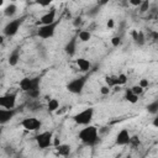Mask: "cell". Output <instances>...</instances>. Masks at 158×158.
Returning <instances> with one entry per match:
<instances>
[{
    "label": "cell",
    "mask_w": 158,
    "mask_h": 158,
    "mask_svg": "<svg viewBox=\"0 0 158 158\" xmlns=\"http://www.w3.org/2000/svg\"><path fill=\"white\" fill-rule=\"evenodd\" d=\"M20 125L27 131H37L42 127V122L37 117H26L21 121Z\"/></svg>",
    "instance_id": "obj_9"
},
{
    "label": "cell",
    "mask_w": 158,
    "mask_h": 158,
    "mask_svg": "<svg viewBox=\"0 0 158 158\" xmlns=\"http://www.w3.org/2000/svg\"><path fill=\"white\" fill-rule=\"evenodd\" d=\"M130 144H131V146H133V147H136L137 144H139V139H138V137H137V136H133V137H131Z\"/></svg>",
    "instance_id": "obj_31"
},
{
    "label": "cell",
    "mask_w": 158,
    "mask_h": 158,
    "mask_svg": "<svg viewBox=\"0 0 158 158\" xmlns=\"http://www.w3.org/2000/svg\"><path fill=\"white\" fill-rule=\"evenodd\" d=\"M116 158H118V157H116Z\"/></svg>",
    "instance_id": "obj_39"
},
{
    "label": "cell",
    "mask_w": 158,
    "mask_h": 158,
    "mask_svg": "<svg viewBox=\"0 0 158 158\" xmlns=\"http://www.w3.org/2000/svg\"><path fill=\"white\" fill-rule=\"evenodd\" d=\"M59 22H60V20H57L56 22H53L51 25H41L37 28V36L40 38H43V40L52 38L54 36V33H56V28L59 25Z\"/></svg>",
    "instance_id": "obj_5"
},
{
    "label": "cell",
    "mask_w": 158,
    "mask_h": 158,
    "mask_svg": "<svg viewBox=\"0 0 158 158\" xmlns=\"http://www.w3.org/2000/svg\"><path fill=\"white\" fill-rule=\"evenodd\" d=\"M17 110L15 109H0V123L1 125H5L10 120L14 118V116L16 115Z\"/></svg>",
    "instance_id": "obj_11"
},
{
    "label": "cell",
    "mask_w": 158,
    "mask_h": 158,
    "mask_svg": "<svg viewBox=\"0 0 158 158\" xmlns=\"http://www.w3.org/2000/svg\"><path fill=\"white\" fill-rule=\"evenodd\" d=\"M130 141H131V135L128 132L127 128H122L117 135H116V139H115V143L117 146H126V144H130Z\"/></svg>",
    "instance_id": "obj_10"
},
{
    "label": "cell",
    "mask_w": 158,
    "mask_h": 158,
    "mask_svg": "<svg viewBox=\"0 0 158 158\" xmlns=\"http://www.w3.org/2000/svg\"><path fill=\"white\" fill-rule=\"evenodd\" d=\"M41 85V78L35 77V78H23L20 80V89L25 93L32 91V90H40Z\"/></svg>",
    "instance_id": "obj_6"
},
{
    "label": "cell",
    "mask_w": 158,
    "mask_h": 158,
    "mask_svg": "<svg viewBox=\"0 0 158 158\" xmlns=\"http://www.w3.org/2000/svg\"><path fill=\"white\" fill-rule=\"evenodd\" d=\"M152 125H153V126H154L156 128H158V116H157V117H156V118L153 120V122H152Z\"/></svg>",
    "instance_id": "obj_36"
},
{
    "label": "cell",
    "mask_w": 158,
    "mask_h": 158,
    "mask_svg": "<svg viewBox=\"0 0 158 158\" xmlns=\"http://www.w3.org/2000/svg\"><path fill=\"white\" fill-rule=\"evenodd\" d=\"M27 95H28L30 98H32V99H37V98L40 96V90H32V91H28Z\"/></svg>",
    "instance_id": "obj_30"
},
{
    "label": "cell",
    "mask_w": 158,
    "mask_h": 158,
    "mask_svg": "<svg viewBox=\"0 0 158 158\" xmlns=\"http://www.w3.org/2000/svg\"><path fill=\"white\" fill-rule=\"evenodd\" d=\"M99 11H100V5H96V6H94L93 9H90V10L88 11V16L94 17V16H96V15L99 14Z\"/></svg>",
    "instance_id": "obj_25"
},
{
    "label": "cell",
    "mask_w": 158,
    "mask_h": 158,
    "mask_svg": "<svg viewBox=\"0 0 158 158\" xmlns=\"http://www.w3.org/2000/svg\"><path fill=\"white\" fill-rule=\"evenodd\" d=\"M111 44H112L114 47L121 46V37H120V36H114V37L111 38Z\"/></svg>",
    "instance_id": "obj_28"
},
{
    "label": "cell",
    "mask_w": 158,
    "mask_h": 158,
    "mask_svg": "<svg viewBox=\"0 0 158 158\" xmlns=\"http://www.w3.org/2000/svg\"><path fill=\"white\" fill-rule=\"evenodd\" d=\"M125 100L128 101L130 104H136V102L138 101V95L133 94V93L131 91V89H127L126 93H125Z\"/></svg>",
    "instance_id": "obj_19"
},
{
    "label": "cell",
    "mask_w": 158,
    "mask_h": 158,
    "mask_svg": "<svg viewBox=\"0 0 158 158\" xmlns=\"http://www.w3.org/2000/svg\"><path fill=\"white\" fill-rule=\"evenodd\" d=\"M131 91H132L133 94H136V95H138V96H139V95L143 93V88H141V86L137 84V85H133V86L131 88Z\"/></svg>",
    "instance_id": "obj_26"
},
{
    "label": "cell",
    "mask_w": 158,
    "mask_h": 158,
    "mask_svg": "<svg viewBox=\"0 0 158 158\" xmlns=\"http://www.w3.org/2000/svg\"><path fill=\"white\" fill-rule=\"evenodd\" d=\"M78 38H79L81 42H88V41L91 38V33H90V31L81 30V31L78 32Z\"/></svg>",
    "instance_id": "obj_21"
},
{
    "label": "cell",
    "mask_w": 158,
    "mask_h": 158,
    "mask_svg": "<svg viewBox=\"0 0 158 158\" xmlns=\"http://www.w3.org/2000/svg\"><path fill=\"white\" fill-rule=\"evenodd\" d=\"M77 38H78V35L74 36V37H72V38L67 42V44L64 46V52H65L69 57H73V56L75 54V52H77Z\"/></svg>",
    "instance_id": "obj_12"
},
{
    "label": "cell",
    "mask_w": 158,
    "mask_h": 158,
    "mask_svg": "<svg viewBox=\"0 0 158 158\" xmlns=\"http://www.w3.org/2000/svg\"><path fill=\"white\" fill-rule=\"evenodd\" d=\"M149 1H147V0H144V1H142V4L139 5V11L141 12H146L148 9H149Z\"/></svg>",
    "instance_id": "obj_27"
},
{
    "label": "cell",
    "mask_w": 158,
    "mask_h": 158,
    "mask_svg": "<svg viewBox=\"0 0 158 158\" xmlns=\"http://www.w3.org/2000/svg\"><path fill=\"white\" fill-rule=\"evenodd\" d=\"M56 151H57V154L60 156V157H68L72 152V147L70 144H67V143H60L58 147H56Z\"/></svg>",
    "instance_id": "obj_15"
},
{
    "label": "cell",
    "mask_w": 158,
    "mask_h": 158,
    "mask_svg": "<svg viewBox=\"0 0 158 158\" xmlns=\"http://www.w3.org/2000/svg\"><path fill=\"white\" fill-rule=\"evenodd\" d=\"M125 158H132V156H131V154H126Z\"/></svg>",
    "instance_id": "obj_37"
},
{
    "label": "cell",
    "mask_w": 158,
    "mask_h": 158,
    "mask_svg": "<svg viewBox=\"0 0 158 158\" xmlns=\"http://www.w3.org/2000/svg\"><path fill=\"white\" fill-rule=\"evenodd\" d=\"M139 158H144V157H139Z\"/></svg>",
    "instance_id": "obj_38"
},
{
    "label": "cell",
    "mask_w": 158,
    "mask_h": 158,
    "mask_svg": "<svg viewBox=\"0 0 158 158\" xmlns=\"http://www.w3.org/2000/svg\"><path fill=\"white\" fill-rule=\"evenodd\" d=\"M148 84H149L148 79H144V78H143V79H141V80H139V83H138V85H139L141 88H143V89H144V88H147V86H148Z\"/></svg>",
    "instance_id": "obj_32"
},
{
    "label": "cell",
    "mask_w": 158,
    "mask_h": 158,
    "mask_svg": "<svg viewBox=\"0 0 158 158\" xmlns=\"http://www.w3.org/2000/svg\"><path fill=\"white\" fill-rule=\"evenodd\" d=\"M78 138L89 147H94L98 142H99V132L98 128L93 125L85 126L84 128H81L78 133Z\"/></svg>",
    "instance_id": "obj_1"
},
{
    "label": "cell",
    "mask_w": 158,
    "mask_h": 158,
    "mask_svg": "<svg viewBox=\"0 0 158 158\" xmlns=\"http://www.w3.org/2000/svg\"><path fill=\"white\" fill-rule=\"evenodd\" d=\"M106 27L110 28V30L115 27V21H114V19H109V20H107V22H106Z\"/></svg>",
    "instance_id": "obj_33"
},
{
    "label": "cell",
    "mask_w": 158,
    "mask_h": 158,
    "mask_svg": "<svg viewBox=\"0 0 158 158\" xmlns=\"http://www.w3.org/2000/svg\"><path fill=\"white\" fill-rule=\"evenodd\" d=\"M17 99V93H7L2 96H0V106L2 109H15Z\"/></svg>",
    "instance_id": "obj_8"
},
{
    "label": "cell",
    "mask_w": 158,
    "mask_h": 158,
    "mask_svg": "<svg viewBox=\"0 0 158 158\" xmlns=\"http://www.w3.org/2000/svg\"><path fill=\"white\" fill-rule=\"evenodd\" d=\"M19 60H20V48L17 47V48H15V49L10 53L9 59H7V63H9V65L15 67V65H17Z\"/></svg>",
    "instance_id": "obj_16"
},
{
    "label": "cell",
    "mask_w": 158,
    "mask_h": 158,
    "mask_svg": "<svg viewBox=\"0 0 158 158\" xmlns=\"http://www.w3.org/2000/svg\"><path fill=\"white\" fill-rule=\"evenodd\" d=\"M86 80H88V74L85 75H81V77H78L73 80H70L68 84H67V90L72 94H81L83 93V89L86 84Z\"/></svg>",
    "instance_id": "obj_4"
},
{
    "label": "cell",
    "mask_w": 158,
    "mask_h": 158,
    "mask_svg": "<svg viewBox=\"0 0 158 158\" xmlns=\"http://www.w3.org/2000/svg\"><path fill=\"white\" fill-rule=\"evenodd\" d=\"M73 25H74V27H79L81 25V17H75L73 21Z\"/></svg>",
    "instance_id": "obj_34"
},
{
    "label": "cell",
    "mask_w": 158,
    "mask_h": 158,
    "mask_svg": "<svg viewBox=\"0 0 158 158\" xmlns=\"http://www.w3.org/2000/svg\"><path fill=\"white\" fill-rule=\"evenodd\" d=\"M53 141V132L52 131H44L36 136V143L40 149H46L52 146Z\"/></svg>",
    "instance_id": "obj_7"
},
{
    "label": "cell",
    "mask_w": 158,
    "mask_h": 158,
    "mask_svg": "<svg viewBox=\"0 0 158 158\" xmlns=\"http://www.w3.org/2000/svg\"><path fill=\"white\" fill-rule=\"evenodd\" d=\"M57 20H56V9L54 7H52L48 12H46L42 17H41V20H40V22H41V25H51V23H53V22H56Z\"/></svg>",
    "instance_id": "obj_13"
},
{
    "label": "cell",
    "mask_w": 158,
    "mask_h": 158,
    "mask_svg": "<svg viewBox=\"0 0 158 158\" xmlns=\"http://www.w3.org/2000/svg\"><path fill=\"white\" fill-rule=\"evenodd\" d=\"M146 110H147L149 114H152V115L157 114V112H158V100H154V101L149 102V104L146 106Z\"/></svg>",
    "instance_id": "obj_22"
},
{
    "label": "cell",
    "mask_w": 158,
    "mask_h": 158,
    "mask_svg": "<svg viewBox=\"0 0 158 158\" xmlns=\"http://www.w3.org/2000/svg\"><path fill=\"white\" fill-rule=\"evenodd\" d=\"M110 91H111V88L107 86V85H102V86L100 88V94H101V95H109Z\"/></svg>",
    "instance_id": "obj_29"
},
{
    "label": "cell",
    "mask_w": 158,
    "mask_h": 158,
    "mask_svg": "<svg viewBox=\"0 0 158 158\" xmlns=\"http://www.w3.org/2000/svg\"><path fill=\"white\" fill-rule=\"evenodd\" d=\"M128 2H130L132 6H138V7H139V5L142 4V1H141V0H130Z\"/></svg>",
    "instance_id": "obj_35"
},
{
    "label": "cell",
    "mask_w": 158,
    "mask_h": 158,
    "mask_svg": "<svg viewBox=\"0 0 158 158\" xmlns=\"http://www.w3.org/2000/svg\"><path fill=\"white\" fill-rule=\"evenodd\" d=\"M93 117H94V109L93 107H86V109L77 112L73 116V121L77 125H80V126H89Z\"/></svg>",
    "instance_id": "obj_2"
},
{
    "label": "cell",
    "mask_w": 158,
    "mask_h": 158,
    "mask_svg": "<svg viewBox=\"0 0 158 158\" xmlns=\"http://www.w3.org/2000/svg\"><path fill=\"white\" fill-rule=\"evenodd\" d=\"M131 36H132V38L137 46H143L146 43V37H144V33L142 31L133 30V31H131Z\"/></svg>",
    "instance_id": "obj_14"
},
{
    "label": "cell",
    "mask_w": 158,
    "mask_h": 158,
    "mask_svg": "<svg viewBox=\"0 0 158 158\" xmlns=\"http://www.w3.org/2000/svg\"><path fill=\"white\" fill-rule=\"evenodd\" d=\"M116 79H117V75H115V77H109V75H107V77H105V83H106L107 86L112 88V86H116V85H117Z\"/></svg>",
    "instance_id": "obj_23"
},
{
    "label": "cell",
    "mask_w": 158,
    "mask_h": 158,
    "mask_svg": "<svg viewBox=\"0 0 158 158\" xmlns=\"http://www.w3.org/2000/svg\"><path fill=\"white\" fill-rule=\"evenodd\" d=\"M17 11V6L15 4H9L6 5V7L4 9V15L7 17H12Z\"/></svg>",
    "instance_id": "obj_18"
},
{
    "label": "cell",
    "mask_w": 158,
    "mask_h": 158,
    "mask_svg": "<svg viewBox=\"0 0 158 158\" xmlns=\"http://www.w3.org/2000/svg\"><path fill=\"white\" fill-rule=\"evenodd\" d=\"M59 109V101L57 99H49L48 104H47V110L49 112H54Z\"/></svg>",
    "instance_id": "obj_20"
},
{
    "label": "cell",
    "mask_w": 158,
    "mask_h": 158,
    "mask_svg": "<svg viewBox=\"0 0 158 158\" xmlns=\"http://www.w3.org/2000/svg\"><path fill=\"white\" fill-rule=\"evenodd\" d=\"M75 62H77V65L79 67V69L81 72H88L91 68V63L85 58H78Z\"/></svg>",
    "instance_id": "obj_17"
},
{
    "label": "cell",
    "mask_w": 158,
    "mask_h": 158,
    "mask_svg": "<svg viewBox=\"0 0 158 158\" xmlns=\"http://www.w3.org/2000/svg\"><path fill=\"white\" fill-rule=\"evenodd\" d=\"M127 75L125 74V73H121V74H118L117 75V79H116V83H117V85H125L126 83H127Z\"/></svg>",
    "instance_id": "obj_24"
},
{
    "label": "cell",
    "mask_w": 158,
    "mask_h": 158,
    "mask_svg": "<svg viewBox=\"0 0 158 158\" xmlns=\"http://www.w3.org/2000/svg\"><path fill=\"white\" fill-rule=\"evenodd\" d=\"M25 19H26V16H21V17H17V19H15V20L9 21V22L4 26V28H2L4 36H6V37H12V36H15V35L19 32V30H20L21 25L23 23Z\"/></svg>",
    "instance_id": "obj_3"
}]
</instances>
